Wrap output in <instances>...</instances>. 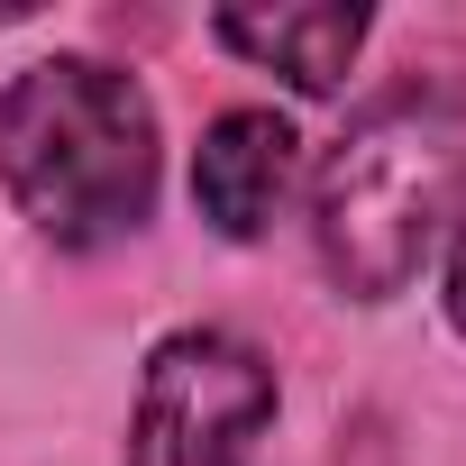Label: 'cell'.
Masks as SVG:
<instances>
[{
    "mask_svg": "<svg viewBox=\"0 0 466 466\" xmlns=\"http://www.w3.org/2000/svg\"><path fill=\"white\" fill-rule=\"evenodd\" d=\"M156 165V101L101 56H46L0 92V183L56 248L137 238Z\"/></svg>",
    "mask_w": 466,
    "mask_h": 466,
    "instance_id": "1",
    "label": "cell"
},
{
    "mask_svg": "<svg viewBox=\"0 0 466 466\" xmlns=\"http://www.w3.org/2000/svg\"><path fill=\"white\" fill-rule=\"evenodd\" d=\"M457 192H466L457 101L430 92V83L366 101L348 119V137L329 147L320 183H311V238H320L329 284L357 293V302H393L430 266L439 228L457 219Z\"/></svg>",
    "mask_w": 466,
    "mask_h": 466,
    "instance_id": "2",
    "label": "cell"
},
{
    "mask_svg": "<svg viewBox=\"0 0 466 466\" xmlns=\"http://www.w3.org/2000/svg\"><path fill=\"white\" fill-rule=\"evenodd\" d=\"M275 420V366L228 329H174L128 411V466H248Z\"/></svg>",
    "mask_w": 466,
    "mask_h": 466,
    "instance_id": "3",
    "label": "cell"
},
{
    "mask_svg": "<svg viewBox=\"0 0 466 466\" xmlns=\"http://www.w3.org/2000/svg\"><path fill=\"white\" fill-rule=\"evenodd\" d=\"M293 174H302L293 119H275V110H219L201 128V156H192V201H201V219L219 228V238L248 248V238L275 228Z\"/></svg>",
    "mask_w": 466,
    "mask_h": 466,
    "instance_id": "4",
    "label": "cell"
},
{
    "mask_svg": "<svg viewBox=\"0 0 466 466\" xmlns=\"http://www.w3.org/2000/svg\"><path fill=\"white\" fill-rule=\"evenodd\" d=\"M210 37L228 56L284 74L293 92H339L357 46H366V10H339V0H311V10H219Z\"/></svg>",
    "mask_w": 466,
    "mask_h": 466,
    "instance_id": "5",
    "label": "cell"
},
{
    "mask_svg": "<svg viewBox=\"0 0 466 466\" xmlns=\"http://www.w3.org/2000/svg\"><path fill=\"white\" fill-rule=\"evenodd\" d=\"M448 320L466 329V219H457V238H448Z\"/></svg>",
    "mask_w": 466,
    "mask_h": 466,
    "instance_id": "6",
    "label": "cell"
}]
</instances>
